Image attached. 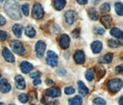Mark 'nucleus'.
<instances>
[{
	"label": "nucleus",
	"instance_id": "nucleus-1",
	"mask_svg": "<svg viewBox=\"0 0 123 105\" xmlns=\"http://www.w3.org/2000/svg\"><path fill=\"white\" fill-rule=\"evenodd\" d=\"M4 9L6 13L14 20H18L22 18L18 4L15 0H7L4 6Z\"/></svg>",
	"mask_w": 123,
	"mask_h": 105
},
{
	"label": "nucleus",
	"instance_id": "nucleus-2",
	"mask_svg": "<svg viewBox=\"0 0 123 105\" xmlns=\"http://www.w3.org/2000/svg\"><path fill=\"white\" fill-rule=\"evenodd\" d=\"M107 88L111 93H116L121 90L122 87V81L121 79L115 78L109 80L107 83Z\"/></svg>",
	"mask_w": 123,
	"mask_h": 105
},
{
	"label": "nucleus",
	"instance_id": "nucleus-3",
	"mask_svg": "<svg viewBox=\"0 0 123 105\" xmlns=\"http://www.w3.org/2000/svg\"><path fill=\"white\" fill-rule=\"evenodd\" d=\"M10 46H11L12 49V51L18 54L23 55L25 52V49L24 48V46H23V45L20 41H18L17 40L12 41L10 43Z\"/></svg>",
	"mask_w": 123,
	"mask_h": 105
},
{
	"label": "nucleus",
	"instance_id": "nucleus-4",
	"mask_svg": "<svg viewBox=\"0 0 123 105\" xmlns=\"http://www.w3.org/2000/svg\"><path fill=\"white\" fill-rule=\"evenodd\" d=\"M58 55L57 54L52 52V51H49L47 52V58H46V62L47 64L51 66V67L54 68V67H56L58 65Z\"/></svg>",
	"mask_w": 123,
	"mask_h": 105
},
{
	"label": "nucleus",
	"instance_id": "nucleus-5",
	"mask_svg": "<svg viewBox=\"0 0 123 105\" xmlns=\"http://www.w3.org/2000/svg\"><path fill=\"white\" fill-rule=\"evenodd\" d=\"M32 16L36 19H41L44 16V10L39 3L35 4L32 9Z\"/></svg>",
	"mask_w": 123,
	"mask_h": 105
},
{
	"label": "nucleus",
	"instance_id": "nucleus-6",
	"mask_svg": "<svg viewBox=\"0 0 123 105\" xmlns=\"http://www.w3.org/2000/svg\"><path fill=\"white\" fill-rule=\"evenodd\" d=\"M45 48H46V45L45 44L44 41H37V43L36 44V56L38 58H42L45 54Z\"/></svg>",
	"mask_w": 123,
	"mask_h": 105
},
{
	"label": "nucleus",
	"instance_id": "nucleus-7",
	"mask_svg": "<svg viewBox=\"0 0 123 105\" xmlns=\"http://www.w3.org/2000/svg\"><path fill=\"white\" fill-rule=\"evenodd\" d=\"M59 44L62 49H67L69 47V44H70V38L68 35H62L59 39Z\"/></svg>",
	"mask_w": 123,
	"mask_h": 105
},
{
	"label": "nucleus",
	"instance_id": "nucleus-8",
	"mask_svg": "<svg viewBox=\"0 0 123 105\" xmlns=\"http://www.w3.org/2000/svg\"><path fill=\"white\" fill-rule=\"evenodd\" d=\"M45 94L49 98H58L61 95V90L57 87H52L45 91Z\"/></svg>",
	"mask_w": 123,
	"mask_h": 105
},
{
	"label": "nucleus",
	"instance_id": "nucleus-9",
	"mask_svg": "<svg viewBox=\"0 0 123 105\" xmlns=\"http://www.w3.org/2000/svg\"><path fill=\"white\" fill-rule=\"evenodd\" d=\"M77 18V15L76 12L75 11H72V10H69L67 11L65 13V22H66L68 25H72L73 23L75 22V19Z\"/></svg>",
	"mask_w": 123,
	"mask_h": 105
},
{
	"label": "nucleus",
	"instance_id": "nucleus-10",
	"mask_svg": "<svg viewBox=\"0 0 123 105\" xmlns=\"http://www.w3.org/2000/svg\"><path fill=\"white\" fill-rule=\"evenodd\" d=\"M73 58H74V61H75V63L79 64H83L85 61H86L85 53L82 51H81V50H78V51H76L75 52Z\"/></svg>",
	"mask_w": 123,
	"mask_h": 105
},
{
	"label": "nucleus",
	"instance_id": "nucleus-11",
	"mask_svg": "<svg viewBox=\"0 0 123 105\" xmlns=\"http://www.w3.org/2000/svg\"><path fill=\"white\" fill-rule=\"evenodd\" d=\"M15 86L19 90H23L25 88V81L22 75H16L15 78Z\"/></svg>",
	"mask_w": 123,
	"mask_h": 105
},
{
	"label": "nucleus",
	"instance_id": "nucleus-12",
	"mask_svg": "<svg viewBox=\"0 0 123 105\" xmlns=\"http://www.w3.org/2000/svg\"><path fill=\"white\" fill-rule=\"evenodd\" d=\"M2 55L5 58V60L9 63H13L15 61V57L13 56V54L11 53V52L9 51L7 48H4L2 50Z\"/></svg>",
	"mask_w": 123,
	"mask_h": 105
},
{
	"label": "nucleus",
	"instance_id": "nucleus-13",
	"mask_svg": "<svg viewBox=\"0 0 123 105\" xmlns=\"http://www.w3.org/2000/svg\"><path fill=\"white\" fill-rule=\"evenodd\" d=\"M102 24L105 27L106 29H110L111 26V23H112V19L110 15H103V16L100 18Z\"/></svg>",
	"mask_w": 123,
	"mask_h": 105
},
{
	"label": "nucleus",
	"instance_id": "nucleus-14",
	"mask_svg": "<svg viewBox=\"0 0 123 105\" xmlns=\"http://www.w3.org/2000/svg\"><path fill=\"white\" fill-rule=\"evenodd\" d=\"M11 90V85L8 81L3 79L0 81V91L3 93H8Z\"/></svg>",
	"mask_w": 123,
	"mask_h": 105
},
{
	"label": "nucleus",
	"instance_id": "nucleus-15",
	"mask_svg": "<svg viewBox=\"0 0 123 105\" xmlns=\"http://www.w3.org/2000/svg\"><path fill=\"white\" fill-rule=\"evenodd\" d=\"M20 68H21V71L25 73V74H28L32 70L33 68V66L32 64H30L29 62L28 61H22L21 64H20Z\"/></svg>",
	"mask_w": 123,
	"mask_h": 105
},
{
	"label": "nucleus",
	"instance_id": "nucleus-16",
	"mask_svg": "<svg viewBox=\"0 0 123 105\" xmlns=\"http://www.w3.org/2000/svg\"><path fill=\"white\" fill-rule=\"evenodd\" d=\"M91 48L93 53L98 54L101 52L102 49V43L100 41H95L94 42H92V44L91 45Z\"/></svg>",
	"mask_w": 123,
	"mask_h": 105
},
{
	"label": "nucleus",
	"instance_id": "nucleus-17",
	"mask_svg": "<svg viewBox=\"0 0 123 105\" xmlns=\"http://www.w3.org/2000/svg\"><path fill=\"white\" fill-rule=\"evenodd\" d=\"M113 54L112 53H108L105 55H104L99 58L98 62L101 64H109L112 61Z\"/></svg>",
	"mask_w": 123,
	"mask_h": 105
},
{
	"label": "nucleus",
	"instance_id": "nucleus-18",
	"mask_svg": "<svg viewBox=\"0 0 123 105\" xmlns=\"http://www.w3.org/2000/svg\"><path fill=\"white\" fill-rule=\"evenodd\" d=\"M78 87H79V91L82 96H86L88 94V92H89L88 88L85 85V84L82 81H80L78 82Z\"/></svg>",
	"mask_w": 123,
	"mask_h": 105
},
{
	"label": "nucleus",
	"instance_id": "nucleus-19",
	"mask_svg": "<svg viewBox=\"0 0 123 105\" xmlns=\"http://www.w3.org/2000/svg\"><path fill=\"white\" fill-rule=\"evenodd\" d=\"M12 31L15 36L20 38L22 33V26L20 24H15L12 26Z\"/></svg>",
	"mask_w": 123,
	"mask_h": 105
},
{
	"label": "nucleus",
	"instance_id": "nucleus-20",
	"mask_svg": "<svg viewBox=\"0 0 123 105\" xmlns=\"http://www.w3.org/2000/svg\"><path fill=\"white\" fill-rule=\"evenodd\" d=\"M65 4H66L65 0H55V2H54V6H55V9L56 10L61 11L65 8Z\"/></svg>",
	"mask_w": 123,
	"mask_h": 105
},
{
	"label": "nucleus",
	"instance_id": "nucleus-21",
	"mask_svg": "<svg viewBox=\"0 0 123 105\" xmlns=\"http://www.w3.org/2000/svg\"><path fill=\"white\" fill-rule=\"evenodd\" d=\"M110 34L112 36L118 38V39H122V37H123L122 32L119 29H118V28H113V29H111V31H110Z\"/></svg>",
	"mask_w": 123,
	"mask_h": 105
},
{
	"label": "nucleus",
	"instance_id": "nucleus-22",
	"mask_svg": "<svg viewBox=\"0 0 123 105\" xmlns=\"http://www.w3.org/2000/svg\"><path fill=\"white\" fill-rule=\"evenodd\" d=\"M25 33L28 37L33 38L35 35H36V30H35V29L32 25H28L25 29Z\"/></svg>",
	"mask_w": 123,
	"mask_h": 105
},
{
	"label": "nucleus",
	"instance_id": "nucleus-23",
	"mask_svg": "<svg viewBox=\"0 0 123 105\" xmlns=\"http://www.w3.org/2000/svg\"><path fill=\"white\" fill-rule=\"evenodd\" d=\"M68 104L70 105H82V99L79 96H75L68 100Z\"/></svg>",
	"mask_w": 123,
	"mask_h": 105
},
{
	"label": "nucleus",
	"instance_id": "nucleus-24",
	"mask_svg": "<svg viewBox=\"0 0 123 105\" xmlns=\"http://www.w3.org/2000/svg\"><path fill=\"white\" fill-rule=\"evenodd\" d=\"M95 73L97 75L98 79H101L105 75V69L102 66H98L95 68Z\"/></svg>",
	"mask_w": 123,
	"mask_h": 105
},
{
	"label": "nucleus",
	"instance_id": "nucleus-25",
	"mask_svg": "<svg viewBox=\"0 0 123 105\" xmlns=\"http://www.w3.org/2000/svg\"><path fill=\"white\" fill-rule=\"evenodd\" d=\"M88 16L89 18L92 19V20H97L98 18V12L97 11H96L94 8H91L88 10Z\"/></svg>",
	"mask_w": 123,
	"mask_h": 105
},
{
	"label": "nucleus",
	"instance_id": "nucleus-26",
	"mask_svg": "<svg viewBox=\"0 0 123 105\" xmlns=\"http://www.w3.org/2000/svg\"><path fill=\"white\" fill-rule=\"evenodd\" d=\"M85 77L86 78L88 81H91L94 79L95 77V72L92 69H88L86 71V75H85Z\"/></svg>",
	"mask_w": 123,
	"mask_h": 105
},
{
	"label": "nucleus",
	"instance_id": "nucleus-27",
	"mask_svg": "<svg viewBox=\"0 0 123 105\" xmlns=\"http://www.w3.org/2000/svg\"><path fill=\"white\" fill-rule=\"evenodd\" d=\"M110 9H111V7L109 3H104L101 6V7H100V12H101L102 13H107L110 11Z\"/></svg>",
	"mask_w": 123,
	"mask_h": 105
},
{
	"label": "nucleus",
	"instance_id": "nucleus-28",
	"mask_svg": "<svg viewBox=\"0 0 123 105\" xmlns=\"http://www.w3.org/2000/svg\"><path fill=\"white\" fill-rule=\"evenodd\" d=\"M115 11H116L118 15H123V6L121 2L115 3Z\"/></svg>",
	"mask_w": 123,
	"mask_h": 105
},
{
	"label": "nucleus",
	"instance_id": "nucleus-29",
	"mask_svg": "<svg viewBox=\"0 0 123 105\" xmlns=\"http://www.w3.org/2000/svg\"><path fill=\"white\" fill-rule=\"evenodd\" d=\"M92 104L93 105H106V102L105 101V100L101 98H96L93 100Z\"/></svg>",
	"mask_w": 123,
	"mask_h": 105
},
{
	"label": "nucleus",
	"instance_id": "nucleus-30",
	"mask_svg": "<svg viewBox=\"0 0 123 105\" xmlns=\"http://www.w3.org/2000/svg\"><path fill=\"white\" fill-rule=\"evenodd\" d=\"M18 100H20L21 103L25 104L28 102V100H29V96L25 94H22L18 96Z\"/></svg>",
	"mask_w": 123,
	"mask_h": 105
},
{
	"label": "nucleus",
	"instance_id": "nucleus-31",
	"mask_svg": "<svg viewBox=\"0 0 123 105\" xmlns=\"http://www.w3.org/2000/svg\"><path fill=\"white\" fill-rule=\"evenodd\" d=\"M108 45L110 48H118L119 46V44L117 41L115 40H113V39H110L108 41Z\"/></svg>",
	"mask_w": 123,
	"mask_h": 105
},
{
	"label": "nucleus",
	"instance_id": "nucleus-32",
	"mask_svg": "<svg viewBox=\"0 0 123 105\" xmlns=\"http://www.w3.org/2000/svg\"><path fill=\"white\" fill-rule=\"evenodd\" d=\"M22 12H23L25 16L29 15V4H24V5L22 6Z\"/></svg>",
	"mask_w": 123,
	"mask_h": 105
},
{
	"label": "nucleus",
	"instance_id": "nucleus-33",
	"mask_svg": "<svg viewBox=\"0 0 123 105\" xmlns=\"http://www.w3.org/2000/svg\"><path fill=\"white\" fill-rule=\"evenodd\" d=\"M75 88H72V87H68V88H65V94H68V95H71L75 93Z\"/></svg>",
	"mask_w": 123,
	"mask_h": 105
},
{
	"label": "nucleus",
	"instance_id": "nucleus-34",
	"mask_svg": "<svg viewBox=\"0 0 123 105\" xmlns=\"http://www.w3.org/2000/svg\"><path fill=\"white\" fill-rule=\"evenodd\" d=\"M7 33L4 31L0 30V41H4L7 39Z\"/></svg>",
	"mask_w": 123,
	"mask_h": 105
},
{
	"label": "nucleus",
	"instance_id": "nucleus-35",
	"mask_svg": "<svg viewBox=\"0 0 123 105\" xmlns=\"http://www.w3.org/2000/svg\"><path fill=\"white\" fill-rule=\"evenodd\" d=\"M94 32L97 35H102L105 32V30L101 28V27H95L94 29Z\"/></svg>",
	"mask_w": 123,
	"mask_h": 105
},
{
	"label": "nucleus",
	"instance_id": "nucleus-36",
	"mask_svg": "<svg viewBox=\"0 0 123 105\" xmlns=\"http://www.w3.org/2000/svg\"><path fill=\"white\" fill-rule=\"evenodd\" d=\"M72 35L74 38H78L80 36V29H76L75 30H73V32H72Z\"/></svg>",
	"mask_w": 123,
	"mask_h": 105
},
{
	"label": "nucleus",
	"instance_id": "nucleus-37",
	"mask_svg": "<svg viewBox=\"0 0 123 105\" xmlns=\"http://www.w3.org/2000/svg\"><path fill=\"white\" fill-rule=\"evenodd\" d=\"M30 97H31V100L33 103V100H35V101H37V94L35 91H30Z\"/></svg>",
	"mask_w": 123,
	"mask_h": 105
},
{
	"label": "nucleus",
	"instance_id": "nucleus-38",
	"mask_svg": "<svg viewBox=\"0 0 123 105\" xmlns=\"http://www.w3.org/2000/svg\"><path fill=\"white\" fill-rule=\"evenodd\" d=\"M115 71H116L117 74H118V75H122V74L123 73V68L122 66H117L116 68H115Z\"/></svg>",
	"mask_w": 123,
	"mask_h": 105
},
{
	"label": "nucleus",
	"instance_id": "nucleus-39",
	"mask_svg": "<svg viewBox=\"0 0 123 105\" xmlns=\"http://www.w3.org/2000/svg\"><path fill=\"white\" fill-rule=\"evenodd\" d=\"M40 76V73L38 71H36V72H32L30 74V77H32V78H36V77H39Z\"/></svg>",
	"mask_w": 123,
	"mask_h": 105
},
{
	"label": "nucleus",
	"instance_id": "nucleus-40",
	"mask_svg": "<svg viewBox=\"0 0 123 105\" xmlns=\"http://www.w3.org/2000/svg\"><path fill=\"white\" fill-rule=\"evenodd\" d=\"M35 80L33 81V84L35 85H38V84H40L42 83V81L40 80L39 77H36V78H34Z\"/></svg>",
	"mask_w": 123,
	"mask_h": 105
},
{
	"label": "nucleus",
	"instance_id": "nucleus-41",
	"mask_svg": "<svg viewBox=\"0 0 123 105\" xmlns=\"http://www.w3.org/2000/svg\"><path fill=\"white\" fill-rule=\"evenodd\" d=\"M6 18H4L3 16H2V15H0V25H4L6 24Z\"/></svg>",
	"mask_w": 123,
	"mask_h": 105
},
{
	"label": "nucleus",
	"instance_id": "nucleus-42",
	"mask_svg": "<svg viewBox=\"0 0 123 105\" xmlns=\"http://www.w3.org/2000/svg\"><path fill=\"white\" fill-rule=\"evenodd\" d=\"M76 1L80 5H86L88 3V0H76Z\"/></svg>",
	"mask_w": 123,
	"mask_h": 105
},
{
	"label": "nucleus",
	"instance_id": "nucleus-43",
	"mask_svg": "<svg viewBox=\"0 0 123 105\" xmlns=\"http://www.w3.org/2000/svg\"><path fill=\"white\" fill-rule=\"evenodd\" d=\"M62 72H63L62 76H64V75H65V73H66V72H65V70H64L63 68H60V69H59V71H58V73H59L60 75H62Z\"/></svg>",
	"mask_w": 123,
	"mask_h": 105
},
{
	"label": "nucleus",
	"instance_id": "nucleus-44",
	"mask_svg": "<svg viewBox=\"0 0 123 105\" xmlns=\"http://www.w3.org/2000/svg\"><path fill=\"white\" fill-rule=\"evenodd\" d=\"M46 84H47L48 85L53 84V81L51 79H47V80H46Z\"/></svg>",
	"mask_w": 123,
	"mask_h": 105
},
{
	"label": "nucleus",
	"instance_id": "nucleus-45",
	"mask_svg": "<svg viewBox=\"0 0 123 105\" xmlns=\"http://www.w3.org/2000/svg\"><path fill=\"white\" fill-rule=\"evenodd\" d=\"M119 105H123V97H121L119 99Z\"/></svg>",
	"mask_w": 123,
	"mask_h": 105
},
{
	"label": "nucleus",
	"instance_id": "nucleus-46",
	"mask_svg": "<svg viewBox=\"0 0 123 105\" xmlns=\"http://www.w3.org/2000/svg\"><path fill=\"white\" fill-rule=\"evenodd\" d=\"M2 80V75H1V74H0V81Z\"/></svg>",
	"mask_w": 123,
	"mask_h": 105
},
{
	"label": "nucleus",
	"instance_id": "nucleus-47",
	"mask_svg": "<svg viewBox=\"0 0 123 105\" xmlns=\"http://www.w3.org/2000/svg\"><path fill=\"white\" fill-rule=\"evenodd\" d=\"M0 105H5V104H4V103H0Z\"/></svg>",
	"mask_w": 123,
	"mask_h": 105
},
{
	"label": "nucleus",
	"instance_id": "nucleus-48",
	"mask_svg": "<svg viewBox=\"0 0 123 105\" xmlns=\"http://www.w3.org/2000/svg\"><path fill=\"white\" fill-rule=\"evenodd\" d=\"M3 1H4V0H0V3H2V2Z\"/></svg>",
	"mask_w": 123,
	"mask_h": 105
},
{
	"label": "nucleus",
	"instance_id": "nucleus-49",
	"mask_svg": "<svg viewBox=\"0 0 123 105\" xmlns=\"http://www.w3.org/2000/svg\"><path fill=\"white\" fill-rule=\"evenodd\" d=\"M9 105H15V104H9Z\"/></svg>",
	"mask_w": 123,
	"mask_h": 105
},
{
	"label": "nucleus",
	"instance_id": "nucleus-50",
	"mask_svg": "<svg viewBox=\"0 0 123 105\" xmlns=\"http://www.w3.org/2000/svg\"><path fill=\"white\" fill-rule=\"evenodd\" d=\"M97 1H100V0H97Z\"/></svg>",
	"mask_w": 123,
	"mask_h": 105
}]
</instances>
